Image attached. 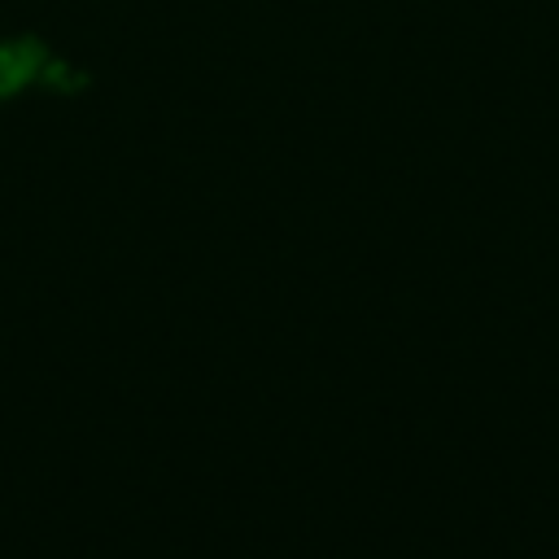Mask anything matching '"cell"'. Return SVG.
<instances>
[{
	"instance_id": "obj_1",
	"label": "cell",
	"mask_w": 559,
	"mask_h": 559,
	"mask_svg": "<svg viewBox=\"0 0 559 559\" xmlns=\"http://www.w3.org/2000/svg\"><path fill=\"white\" fill-rule=\"evenodd\" d=\"M48 79L52 87H70V74H66V66H44V52H39V44L35 39H13V44H0V100H9V96H17L31 79Z\"/></svg>"
}]
</instances>
